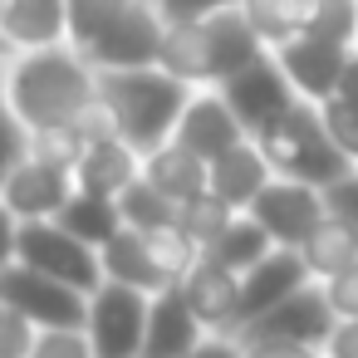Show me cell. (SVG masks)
Listing matches in <instances>:
<instances>
[{"instance_id": "1", "label": "cell", "mask_w": 358, "mask_h": 358, "mask_svg": "<svg viewBox=\"0 0 358 358\" xmlns=\"http://www.w3.org/2000/svg\"><path fill=\"white\" fill-rule=\"evenodd\" d=\"M99 69L74 45L50 50H20L6 64V108L40 128H74V118L99 99Z\"/></svg>"}, {"instance_id": "2", "label": "cell", "mask_w": 358, "mask_h": 358, "mask_svg": "<svg viewBox=\"0 0 358 358\" xmlns=\"http://www.w3.org/2000/svg\"><path fill=\"white\" fill-rule=\"evenodd\" d=\"M260 55H270V45L255 35L250 15L241 6L196 15V20H177V25H167V40H162V69H172L192 89H221L231 74H241Z\"/></svg>"}, {"instance_id": "3", "label": "cell", "mask_w": 358, "mask_h": 358, "mask_svg": "<svg viewBox=\"0 0 358 358\" xmlns=\"http://www.w3.org/2000/svg\"><path fill=\"white\" fill-rule=\"evenodd\" d=\"M99 89L118 118V138L133 143L143 157L157 152L162 143L177 138V123L192 103V84L177 79L172 69L162 64H148V69H108L99 74Z\"/></svg>"}, {"instance_id": "4", "label": "cell", "mask_w": 358, "mask_h": 358, "mask_svg": "<svg viewBox=\"0 0 358 358\" xmlns=\"http://www.w3.org/2000/svg\"><path fill=\"white\" fill-rule=\"evenodd\" d=\"M255 143L270 157L275 177H294V182H309V187H324L329 192L334 182H343L353 172V162L324 133L319 103H294L285 118H275L270 128H260Z\"/></svg>"}, {"instance_id": "5", "label": "cell", "mask_w": 358, "mask_h": 358, "mask_svg": "<svg viewBox=\"0 0 358 358\" xmlns=\"http://www.w3.org/2000/svg\"><path fill=\"white\" fill-rule=\"evenodd\" d=\"M10 260L35 265L84 294H94L108 275H103V255L99 245H89L84 236H74L59 216L55 221H10Z\"/></svg>"}, {"instance_id": "6", "label": "cell", "mask_w": 358, "mask_h": 358, "mask_svg": "<svg viewBox=\"0 0 358 358\" xmlns=\"http://www.w3.org/2000/svg\"><path fill=\"white\" fill-rule=\"evenodd\" d=\"M152 324V294L123 280H103L89 294V338L99 358H143Z\"/></svg>"}, {"instance_id": "7", "label": "cell", "mask_w": 358, "mask_h": 358, "mask_svg": "<svg viewBox=\"0 0 358 358\" xmlns=\"http://www.w3.org/2000/svg\"><path fill=\"white\" fill-rule=\"evenodd\" d=\"M0 304L20 309L25 319H35L40 329H84L89 324V294L35 270L20 260H6L0 270Z\"/></svg>"}, {"instance_id": "8", "label": "cell", "mask_w": 358, "mask_h": 358, "mask_svg": "<svg viewBox=\"0 0 358 358\" xmlns=\"http://www.w3.org/2000/svg\"><path fill=\"white\" fill-rule=\"evenodd\" d=\"M79 192L74 167L50 162V157H30L20 167H6V182H0V201H6L10 221H55Z\"/></svg>"}, {"instance_id": "9", "label": "cell", "mask_w": 358, "mask_h": 358, "mask_svg": "<svg viewBox=\"0 0 358 358\" xmlns=\"http://www.w3.org/2000/svg\"><path fill=\"white\" fill-rule=\"evenodd\" d=\"M162 40H167V20L157 10V0H133L84 59L99 74H108V69H148V64H162Z\"/></svg>"}, {"instance_id": "10", "label": "cell", "mask_w": 358, "mask_h": 358, "mask_svg": "<svg viewBox=\"0 0 358 358\" xmlns=\"http://www.w3.org/2000/svg\"><path fill=\"white\" fill-rule=\"evenodd\" d=\"M221 94H226V103L241 113V123L250 128V138H255L260 128H270L275 118H285L294 103H304L275 55H260L255 64H245L241 74H231V79L221 84Z\"/></svg>"}, {"instance_id": "11", "label": "cell", "mask_w": 358, "mask_h": 358, "mask_svg": "<svg viewBox=\"0 0 358 358\" xmlns=\"http://www.w3.org/2000/svg\"><path fill=\"white\" fill-rule=\"evenodd\" d=\"M177 289L192 304V314L206 324V334H241V299H245L241 270H231L226 260L201 250L196 265L177 280Z\"/></svg>"}, {"instance_id": "12", "label": "cell", "mask_w": 358, "mask_h": 358, "mask_svg": "<svg viewBox=\"0 0 358 358\" xmlns=\"http://www.w3.org/2000/svg\"><path fill=\"white\" fill-rule=\"evenodd\" d=\"M250 216L275 236V245H299L329 216V192L294 177H270V187L250 201Z\"/></svg>"}, {"instance_id": "13", "label": "cell", "mask_w": 358, "mask_h": 358, "mask_svg": "<svg viewBox=\"0 0 358 358\" xmlns=\"http://www.w3.org/2000/svg\"><path fill=\"white\" fill-rule=\"evenodd\" d=\"M353 50L358 45H343V40H329V35H299V40L275 45L270 55L280 59V69L289 74V84L299 89L304 103H324V99L338 94V79H343Z\"/></svg>"}, {"instance_id": "14", "label": "cell", "mask_w": 358, "mask_h": 358, "mask_svg": "<svg viewBox=\"0 0 358 358\" xmlns=\"http://www.w3.org/2000/svg\"><path fill=\"white\" fill-rule=\"evenodd\" d=\"M334 329H338V314H334L324 285L309 280L289 299H280L275 309H265L260 319H250L241 334H250V338H299V343H319L324 348L334 338Z\"/></svg>"}, {"instance_id": "15", "label": "cell", "mask_w": 358, "mask_h": 358, "mask_svg": "<svg viewBox=\"0 0 358 358\" xmlns=\"http://www.w3.org/2000/svg\"><path fill=\"white\" fill-rule=\"evenodd\" d=\"M245 138H250V128L241 123V113L226 103L221 89H196L192 103H187V113H182V123H177V143H187V148H192L196 157H206V162L226 157V152L241 148Z\"/></svg>"}, {"instance_id": "16", "label": "cell", "mask_w": 358, "mask_h": 358, "mask_svg": "<svg viewBox=\"0 0 358 358\" xmlns=\"http://www.w3.org/2000/svg\"><path fill=\"white\" fill-rule=\"evenodd\" d=\"M0 40L6 55L69 45V0H0Z\"/></svg>"}, {"instance_id": "17", "label": "cell", "mask_w": 358, "mask_h": 358, "mask_svg": "<svg viewBox=\"0 0 358 358\" xmlns=\"http://www.w3.org/2000/svg\"><path fill=\"white\" fill-rule=\"evenodd\" d=\"M241 280H245V299H241V329H245L250 319H260L265 309H275L280 299H289V294H294L299 285H309L314 275H309V265L299 260L294 245H280V250H270L255 270H245Z\"/></svg>"}, {"instance_id": "18", "label": "cell", "mask_w": 358, "mask_h": 358, "mask_svg": "<svg viewBox=\"0 0 358 358\" xmlns=\"http://www.w3.org/2000/svg\"><path fill=\"white\" fill-rule=\"evenodd\" d=\"M74 177H79V192L118 201L133 182H143V152L133 143H123V138H99V143L84 148Z\"/></svg>"}, {"instance_id": "19", "label": "cell", "mask_w": 358, "mask_h": 358, "mask_svg": "<svg viewBox=\"0 0 358 358\" xmlns=\"http://www.w3.org/2000/svg\"><path fill=\"white\" fill-rule=\"evenodd\" d=\"M201 338H206V324L192 314V304L182 299L177 285L152 294V324H148L143 358H187Z\"/></svg>"}, {"instance_id": "20", "label": "cell", "mask_w": 358, "mask_h": 358, "mask_svg": "<svg viewBox=\"0 0 358 358\" xmlns=\"http://www.w3.org/2000/svg\"><path fill=\"white\" fill-rule=\"evenodd\" d=\"M270 177H275V167H270V157L260 152L255 138H245L241 148H231L226 157L211 162V192L236 211H250V201L270 187Z\"/></svg>"}, {"instance_id": "21", "label": "cell", "mask_w": 358, "mask_h": 358, "mask_svg": "<svg viewBox=\"0 0 358 358\" xmlns=\"http://www.w3.org/2000/svg\"><path fill=\"white\" fill-rule=\"evenodd\" d=\"M143 177H148L152 187H162L172 201H187V196L211 192V162L196 157V152H192L187 143H177V138L143 157Z\"/></svg>"}, {"instance_id": "22", "label": "cell", "mask_w": 358, "mask_h": 358, "mask_svg": "<svg viewBox=\"0 0 358 358\" xmlns=\"http://www.w3.org/2000/svg\"><path fill=\"white\" fill-rule=\"evenodd\" d=\"M99 255H103V275H108V280L138 285V289H148V294L172 289L167 270H162V265L152 260V250H148V236H143V231H133V226H123L108 245H99Z\"/></svg>"}, {"instance_id": "23", "label": "cell", "mask_w": 358, "mask_h": 358, "mask_svg": "<svg viewBox=\"0 0 358 358\" xmlns=\"http://www.w3.org/2000/svg\"><path fill=\"white\" fill-rule=\"evenodd\" d=\"M294 250H299V260L309 265L314 280H334L338 270H348V265L358 260V226H353L348 216L329 211Z\"/></svg>"}, {"instance_id": "24", "label": "cell", "mask_w": 358, "mask_h": 358, "mask_svg": "<svg viewBox=\"0 0 358 358\" xmlns=\"http://www.w3.org/2000/svg\"><path fill=\"white\" fill-rule=\"evenodd\" d=\"M241 10L250 15L255 35H260V40L275 50V45H285V40L309 35V30L324 20L329 0H245Z\"/></svg>"}, {"instance_id": "25", "label": "cell", "mask_w": 358, "mask_h": 358, "mask_svg": "<svg viewBox=\"0 0 358 358\" xmlns=\"http://www.w3.org/2000/svg\"><path fill=\"white\" fill-rule=\"evenodd\" d=\"M206 250H211L216 260H226L231 270H241V275H245V270H255V265H260L270 250H280V245H275V236H270L250 211H236V221H231V226H226Z\"/></svg>"}, {"instance_id": "26", "label": "cell", "mask_w": 358, "mask_h": 358, "mask_svg": "<svg viewBox=\"0 0 358 358\" xmlns=\"http://www.w3.org/2000/svg\"><path fill=\"white\" fill-rule=\"evenodd\" d=\"M59 221H64L74 236H84L89 245H108V241L123 231V211H118V201L94 196V192H74V201L59 211Z\"/></svg>"}, {"instance_id": "27", "label": "cell", "mask_w": 358, "mask_h": 358, "mask_svg": "<svg viewBox=\"0 0 358 358\" xmlns=\"http://www.w3.org/2000/svg\"><path fill=\"white\" fill-rule=\"evenodd\" d=\"M118 211H123V226H133V231H152V226L177 221L182 201H172L162 187H152V182L143 177V182H133V187L118 196Z\"/></svg>"}, {"instance_id": "28", "label": "cell", "mask_w": 358, "mask_h": 358, "mask_svg": "<svg viewBox=\"0 0 358 358\" xmlns=\"http://www.w3.org/2000/svg\"><path fill=\"white\" fill-rule=\"evenodd\" d=\"M128 6L133 0H69V45L79 55H89Z\"/></svg>"}, {"instance_id": "29", "label": "cell", "mask_w": 358, "mask_h": 358, "mask_svg": "<svg viewBox=\"0 0 358 358\" xmlns=\"http://www.w3.org/2000/svg\"><path fill=\"white\" fill-rule=\"evenodd\" d=\"M177 221H182V226L196 236V245L206 250V245H211V241H216V236L236 221V206H226L216 192H201V196H187V201H182Z\"/></svg>"}, {"instance_id": "30", "label": "cell", "mask_w": 358, "mask_h": 358, "mask_svg": "<svg viewBox=\"0 0 358 358\" xmlns=\"http://www.w3.org/2000/svg\"><path fill=\"white\" fill-rule=\"evenodd\" d=\"M319 118H324V133L334 138V148L358 167V108H353L348 99H338V94H334V99H324V103H319Z\"/></svg>"}, {"instance_id": "31", "label": "cell", "mask_w": 358, "mask_h": 358, "mask_svg": "<svg viewBox=\"0 0 358 358\" xmlns=\"http://www.w3.org/2000/svg\"><path fill=\"white\" fill-rule=\"evenodd\" d=\"M30 358H99L89 329H40Z\"/></svg>"}, {"instance_id": "32", "label": "cell", "mask_w": 358, "mask_h": 358, "mask_svg": "<svg viewBox=\"0 0 358 358\" xmlns=\"http://www.w3.org/2000/svg\"><path fill=\"white\" fill-rule=\"evenodd\" d=\"M35 338H40V324L35 319H25L10 304H0V358H30Z\"/></svg>"}, {"instance_id": "33", "label": "cell", "mask_w": 358, "mask_h": 358, "mask_svg": "<svg viewBox=\"0 0 358 358\" xmlns=\"http://www.w3.org/2000/svg\"><path fill=\"white\" fill-rule=\"evenodd\" d=\"M245 358H329L319 343H299V338H250L241 334Z\"/></svg>"}, {"instance_id": "34", "label": "cell", "mask_w": 358, "mask_h": 358, "mask_svg": "<svg viewBox=\"0 0 358 358\" xmlns=\"http://www.w3.org/2000/svg\"><path fill=\"white\" fill-rule=\"evenodd\" d=\"M319 285H324V294H329L338 319H358V260L348 270H338L334 280H319Z\"/></svg>"}, {"instance_id": "35", "label": "cell", "mask_w": 358, "mask_h": 358, "mask_svg": "<svg viewBox=\"0 0 358 358\" xmlns=\"http://www.w3.org/2000/svg\"><path fill=\"white\" fill-rule=\"evenodd\" d=\"M231 6H245V0H157V10H162L167 25L196 20V15H216V10H231Z\"/></svg>"}, {"instance_id": "36", "label": "cell", "mask_w": 358, "mask_h": 358, "mask_svg": "<svg viewBox=\"0 0 358 358\" xmlns=\"http://www.w3.org/2000/svg\"><path fill=\"white\" fill-rule=\"evenodd\" d=\"M187 358H245V343L241 334H206Z\"/></svg>"}, {"instance_id": "37", "label": "cell", "mask_w": 358, "mask_h": 358, "mask_svg": "<svg viewBox=\"0 0 358 358\" xmlns=\"http://www.w3.org/2000/svg\"><path fill=\"white\" fill-rule=\"evenodd\" d=\"M329 211H338V216H348V221L358 226V167H353L343 182L329 187Z\"/></svg>"}, {"instance_id": "38", "label": "cell", "mask_w": 358, "mask_h": 358, "mask_svg": "<svg viewBox=\"0 0 358 358\" xmlns=\"http://www.w3.org/2000/svg\"><path fill=\"white\" fill-rule=\"evenodd\" d=\"M324 353L329 358H358V319H338V329L324 343Z\"/></svg>"}, {"instance_id": "39", "label": "cell", "mask_w": 358, "mask_h": 358, "mask_svg": "<svg viewBox=\"0 0 358 358\" xmlns=\"http://www.w3.org/2000/svg\"><path fill=\"white\" fill-rule=\"evenodd\" d=\"M338 99H348V103L358 108V50L348 55V69H343V79H338Z\"/></svg>"}]
</instances>
